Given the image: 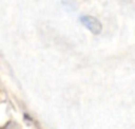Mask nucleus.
Returning <instances> with one entry per match:
<instances>
[{
  "mask_svg": "<svg viewBox=\"0 0 135 129\" xmlns=\"http://www.w3.org/2000/svg\"><path fill=\"white\" fill-rule=\"evenodd\" d=\"M81 23L94 35H98L101 33V29H103V25L99 22V20H97L95 17L93 16H82L80 18Z\"/></svg>",
  "mask_w": 135,
  "mask_h": 129,
  "instance_id": "nucleus-1",
  "label": "nucleus"
}]
</instances>
